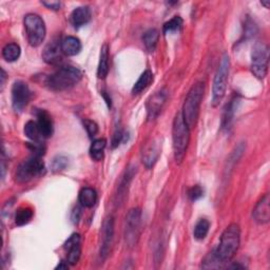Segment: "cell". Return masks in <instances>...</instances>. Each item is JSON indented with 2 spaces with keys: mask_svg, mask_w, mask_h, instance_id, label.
<instances>
[{
  "mask_svg": "<svg viewBox=\"0 0 270 270\" xmlns=\"http://www.w3.org/2000/svg\"><path fill=\"white\" fill-rule=\"evenodd\" d=\"M209 228H210V223L209 221H207L206 219H201L199 220L196 225H195V227H194V231H193V235H194V238L198 241L200 240H204L208 232H209Z\"/></svg>",
  "mask_w": 270,
  "mask_h": 270,
  "instance_id": "cell-28",
  "label": "cell"
},
{
  "mask_svg": "<svg viewBox=\"0 0 270 270\" xmlns=\"http://www.w3.org/2000/svg\"><path fill=\"white\" fill-rule=\"evenodd\" d=\"M24 24L29 43L32 47H39L44 40L47 32L42 18L37 14L30 13L25 16Z\"/></svg>",
  "mask_w": 270,
  "mask_h": 270,
  "instance_id": "cell-6",
  "label": "cell"
},
{
  "mask_svg": "<svg viewBox=\"0 0 270 270\" xmlns=\"http://www.w3.org/2000/svg\"><path fill=\"white\" fill-rule=\"evenodd\" d=\"M166 99H167V93L165 91L157 92L149 99L147 104V111H148V117L150 119H153L154 117L159 115Z\"/></svg>",
  "mask_w": 270,
  "mask_h": 270,
  "instance_id": "cell-14",
  "label": "cell"
},
{
  "mask_svg": "<svg viewBox=\"0 0 270 270\" xmlns=\"http://www.w3.org/2000/svg\"><path fill=\"white\" fill-rule=\"evenodd\" d=\"M63 248L66 252V263L70 265H76L82 255L81 235L78 233L72 234L70 238L65 241Z\"/></svg>",
  "mask_w": 270,
  "mask_h": 270,
  "instance_id": "cell-11",
  "label": "cell"
},
{
  "mask_svg": "<svg viewBox=\"0 0 270 270\" xmlns=\"http://www.w3.org/2000/svg\"><path fill=\"white\" fill-rule=\"evenodd\" d=\"M202 195H204V190L199 185H195L188 190V197L192 201L199 199Z\"/></svg>",
  "mask_w": 270,
  "mask_h": 270,
  "instance_id": "cell-34",
  "label": "cell"
},
{
  "mask_svg": "<svg viewBox=\"0 0 270 270\" xmlns=\"http://www.w3.org/2000/svg\"><path fill=\"white\" fill-rule=\"evenodd\" d=\"M62 54L66 56H75L82 51L81 40L74 36H68L60 42Z\"/></svg>",
  "mask_w": 270,
  "mask_h": 270,
  "instance_id": "cell-18",
  "label": "cell"
},
{
  "mask_svg": "<svg viewBox=\"0 0 270 270\" xmlns=\"http://www.w3.org/2000/svg\"><path fill=\"white\" fill-rule=\"evenodd\" d=\"M85 123V127H86V130L89 134V137L90 138H93L95 137V135L97 134L98 132V126H97V123L93 120H90V119H86L84 121Z\"/></svg>",
  "mask_w": 270,
  "mask_h": 270,
  "instance_id": "cell-35",
  "label": "cell"
},
{
  "mask_svg": "<svg viewBox=\"0 0 270 270\" xmlns=\"http://www.w3.org/2000/svg\"><path fill=\"white\" fill-rule=\"evenodd\" d=\"M70 19L74 28H81L91 19V11L88 7H78L72 12Z\"/></svg>",
  "mask_w": 270,
  "mask_h": 270,
  "instance_id": "cell-17",
  "label": "cell"
},
{
  "mask_svg": "<svg viewBox=\"0 0 270 270\" xmlns=\"http://www.w3.org/2000/svg\"><path fill=\"white\" fill-rule=\"evenodd\" d=\"M20 53L21 50L17 43H9L3 50L4 58L9 62L16 61L19 58Z\"/></svg>",
  "mask_w": 270,
  "mask_h": 270,
  "instance_id": "cell-27",
  "label": "cell"
},
{
  "mask_svg": "<svg viewBox=\"0 0 270 270\" xmlns=\"http://www.w3.org/2000/svg\"><path fill=\"white\" fill-rule=\"evenodd\" d=\"M106 146H107V141L105 139H98L92 143L91 148H90V155H91V159L93 161L100 162L101 160H103Z\"/></svg>",
  "mask_w": 270,
  "mask_h": 270,
  "instance_id": "cell-24",
  "label": "cell"
},
{
  "mask_svg": "<svg viewBox=\"0 0 270 270\" xmlns=\"http://www.w3.org/2000/svg\"><path fill=\"white\" fill-rule=\"evenodd\" d=\"M82 78L83 73L80 69L72 65H66L60 68L48 77L47 86L53 91H63L77 85Z\"/></svg>",
  "mask_w": 270,
  "mask_h": 270,
  "instance_id": "cell-4",
  "label": "cell"
},
{
  "mask_svg": "<svg viewBox=\"0 0 270 270\" xmlns=\"http://www.w3.org/2000/svg\"><path fill=\"white\" fill-rule=\"evenodd\" d=\"M28 147L35 156L40 157L46 152V147H44V145L41 142H33L32 144L28 143Z\"/></svg>",
  "mask_w": 270,
  "mask_h": 270,
  "instance_id": "cell-33",
  "label": "cell"
},
{
  "mask_svg": "<svg viewBox=\"0 0 270 270\" xmlns=\"http://www.w3.org/2000/svg\"><path fill=\"white\" fill-rule=\"evenodd\" d=\"M103 242H101L100 247V257L105 260L110 252V248L112 245V241H113L114 235V220L112 217L106 219L103 225Z\"/></svg>",
  "mask_w": 270,
  "mask_h": 270,
  "instance_id": "cell-12",
  "label": "cell"
},
{
  "mask_svg": "<svg viewBox=\"0 0 270 270\" xmlns=\"http://www.w3.org/2000/svg\"><path fill=\"white\" fill-rule=\"evenodd\" d=\"M31 90L24 82H15L12 88V106L16 112L24 110L31 100Z\"/></svg>",
  "mask_w": 270,
  "mask_h": 270,
  "instance_id": "cell-10",
  "label": "cell"
},
{
  "mask_svg": "<svg viewBox=\"0 0 270 270\" xmlns=\"http://www.w3.org/2000/svg\"><path fill=\"white\" fill-rule=\"evenodd\" d=\"M235 101L236 98H233L230 100V103L227 105L226 109L224 111V115H223V128L224 129H228L231 125L233 116H234V112H235Z\"/></svg>",
  "mask_w": 270,
  "mask_h": 270,
  "instance_id": "cell-30",
  "label": "cell"
},
{
  "mask_svg": "<svg viewBox=\"0 0 270 270\" xmlns=\"http://www.w3.org/2000/svg\"><path fill=\"white\" fill-rule=\"evenodd\" d=\"M69 165V160L68 157L63 155H57L52 162V169L54 172H59L64 170V169Z\"/></svg>",
  "mask_w": 270,
  "mask_h": 270,
  "instance_id": "cell-32",
  "label": "cell"
},
{
  "mask_svg": "<svg viewBox=\"0 0 270 270\" xmlns=\"http://www.w3.org/2000/svg\"><path fill=\"white\" fill-rule=\"evenodd\" d=\"M261 4H262L263 6H265L267 9H268V8H269V6H270V2H269V0H268V2H262Z\"/></svg>",
  "mask_w": 270,
  "mask_h": 270,
  "instance_id": "cell-41",
  "label": "cell"
},
{
  "mask_svg": "<svg viewBox=\"0 0 270 270\" xmlns=\"http://www.w3.org/2000/svg\"><path fill=\"white\" fill-rule=\"evenodd\" d=\"M42 5L46 6L48 9L54 10V11H57L60 8V3L58 2H43Z\"/></svg>",
  "mask_w": 270,
  "mask_h": 270,
  "instance_id": "cell-37",
  "label": "cell"
},
{
  "mask_svg": "<svg viewBox=\"0 0 270 270\" xmlns=\"http://www.w3.org/2000/svg\"><path fill=\"white\" fill-rule=\"evenodd\" d=\"M204 92H205L204 83L198 82L191 87L186 96L182 110V115L190 130L195 126L196 120L198 118L199 108L202 97H204Z\"/></svg>",
  "mask_w": 270,
  "mask_h": 270,
  "instance_id": "cell-2",
  "label": "cell"
},
{
  "mask_svg": "<svg viewBox=\"0 0 270 270\" xmlns=\"http://www.w3.org/2000/svg\"><path fill=\"white\" fill-rule=\"evenodd\" d=\"M241 243V229L238 224H231L222 233L220 244L213 250L221 266L230 262L238 251Z\"/></svg>",
  "mask_w": 270,
  "mask_h": 270,
  "instance_id": "cell-1",
  "label": "cell"
},
{
  "mask_svg": "<svg viewBox=\"0 0 270 270\" xmlns=\"http://www.w3.org/2000/svg\"><path fill=\"white\" fill-rule=\"evenodd\" d=\"M134 176V168H129L125 176L122 177L121 179V183L119 185V188H118V192H117V202H122L123 200H125L126 198V195L128 193V188H129V185L132 181V178Z\"/></svg>",
  "mask_w": 270,
  "mask_h": 270,
  "instance_id": "cell-23",
  "label": "cell"
},
{
  "mask_svg": "<svg viewBox=\"0 0 270 270\" xmlns=\"http://www.w3.org/2000/svg\"><path fill=\"white\" fill-rule=\"evenodd\" d=\"M78 200L81 205L85 208H92L97 201V193L93 188L85 187L81 190L80 195H78Z\"/></svg>",
  "mask_w": 270,
  "mask_h": 270,
  "instance_id": "cell-21",
  "label": "cell"
},
{
  "mask_svg": "<svg viewBox=\"0 0 270 270\" xmlns=\"http://www.w3.org/2000/svg\"><path fill=\"white\" fill-rule=\"evenodd\" d=\"M172 140L174 159L177 164H181L185 159L190 142V129L184 120L182 112H178L173 120Z\"/></svg>",
  "mask_w": 270,
  "mask_h": 270,
  "instance_id": "cell-3",
  "label": "cell"
},
{
  "mask_svg": "<svg viewBox=\"0 0 270 270\" xmlns=\"http://www.w3.org/2000/svg\"><path fill=\"white\" fill-rule=\"evenodd\" d=\"M2 73H3V75H2V87H4L5 86V81H6V72H5L4 69L2 70Z\"/></svg>",
  "mask_w": 270,
  "mask_h": 270,
  "instance_id": "cell-39",
  "label": "cell"
},
{
  "mask_svg": "<svg viewBox=\"0 0 270 270\" xmlns=\"http://www.w3.org/2000/svg\"><path fill=\"white\" fill-rule=\"evenodd\" d=\"M251 71L260 80L267 75L268 71V47L263 42H256L251 52Z\"/></svg>",
  "mask_w": 270,
  "mask_h": 270,
  "instance_id": "cell-8",
  "label": "cell"
},
{
  "mask_svg": "<svg viewBox=\"0 0 270 270\" xmlns=\"http://www.w3.org/2000/svg\"><path fill=\"white\" fill-rule=\"evenodd\" d=\"M80 215H81L80 208L74 209V211H73V217H72V220H73L74 223H78V220H80Z\"/></svg>",
  "mask_w": 270,
  "mask_h": 270,
  "instance_id": "cell-38",
  "label": "cell"
},
{
  "mask_svg": "<svg viewBox=\"0 0 270 270\" xmlns=\"http://www.w3.org/2000/svg\"><path fill=\"white\" fill-rule=\"evenodd\" d=\"M25 134L33 142H41V140L44 139L37 121H28L25 125Z\"/></svg>",
  "mask_w": 270,
  "mask_h": 270,
  "instance_id": "cell-26",
  "label": "cell"
},
{
  "mask_svg": "<svg viewBox=\"0 0 270 270\" xmlns=\"http://www.w3.org/2000/svg\"><path fill=\"white\" fill-rule=\"evenodd\" d=\"M46 171L43 161L39 156L34 155L28 161L22 163L16 171V179L19 183H27L34 177L42 175Z\"/></svg>",
  "mask_w": 270,
  "mask_h": 270,
  "instance_id": "cell-7",
  "label": "cell"
},
{
  "mask_svg": "<svg viewBox=\"0 0 270 270\" xmlns=\"http://www.w3.org/2000/svg\"><path fill=\"white\" fill-rule=\"evenodd\" d=\"M159 37L160 33L157 30L150 29L146 31L143 35V43L145 44L146 49L149 52H153L157 46V42H159Z\"/></svg>",
  "mask_w": 270,
  "mask_h": 270,
  "instance_id": "cell-25",
  "label": "cell"
},
{
  "mask_svg": "<svg viewBox=\"0 0 270 270\" xmlns=\"http://www.w3.org/2000/svg\"><path fill=\"white\" fill-rule=\"evenodd\" d=\"M33 218V211L31 208L24 207L17 210L15 216V223L17 226H24V225L28 224Z\"/></svg>",
  "mask_w": 270,
  "mask_h": 270,
  "instance_id": "cell-29",
  "label": "cell"
},
{
  "mask_svg": "<svg viewBox=\"0 0 270 270\" xmlns=\"http://www.w3.org/2000/svg\"><path fill=\"white\" fill-rule=\"evenodd\" d=\"M108 74H109V46L107 43H105L100 50L97 76L100 80H105Z\"/></svg>",
  "mask_w": 270,
  "mask_h": 270,
  "instance_id": "cell-20",
  "label": "cell"
},
{
  "mask_svg": "<svg viewBox=\"0 0 270 270\" xmlns=\"http://www.w3.org/2000/svg\"><path fill=\"white\" fill-rule=\"evenodd\" d=\"M37 123L44 139H49L53 134V120L51 115L44 110H38L36 112Z\"/></svg>",
  "mask_w": 270,
  "mask_h": 270,
  "instance_id": "cell-15",
  "label": "cell"
},
{
  "mask_svg": "<svg viewBox=\"0 0 270 270\" xmlns=\"http://www.w3.org/2000/svg\"><path fill=\"white\" fill-rule=\"evenodd\" d=\"M61 48L56 42H51L44 48L42 52V58L49 64H58L61 60Z\"/></svg>",
  "mask_w": 270,
  "mask_h": 270,
  "instance_id": "cell-16",
  "label": "cell"
},
{
  "mask_svg": "<svg viewBox=\"0 0 270 270\" xmlns=\"http://www.w3.org/2000/svg\"><path fill=\"white\" fill-rule=\"evenodd\" d=\"M230 70V58L228 54H224L218 71L215 76L212 88V106L218 107L226 93Z\"/></svg>",
  "mask_w": 270,
  "mask_h": 270,
  "instance_id": "cell-5",
  "label": "cell"
},
{
  "mask_svg": "<svg viewBox=\"0 0 270 270\" xmlns=\"http://www.w3.org/2000/svg\"><path fill=\"white\" fill-rule=\"evenodd\" d=\"M142 211L140 208L131 209L126 218V243L128 246L133 247L138 244L141 234Z\"/></svg>",
  "mask_w": 270,
  "mask_h": 270,
  "instance_id": "cell-9",
  "label": "cell"
},
{
  "mask_svg": "<svg viewBox=\"0 0 270 270\" xmlns=\"http://www.w3.org/2000/svg\"><path fill=\"white\" fill-rule=\"evenodd\" d=\"M123 137H125V133H123L120 129L116 130L114 135H113V138H112V147L113 148H116L119 146V144L122 142L123 140Z\"/></svg>",
  "mask_w": 270,
  "mask_h": 270,
  "instance_id": "cell-36",
  "label": "cell"
},
{
  "mask_svg": "<svg viewBox=\"0 0 270 270\" xmlns=\"http://www.w3.org/2000/svg\"><path fill=\"white\" fill-rule=\"evenodd\" d=\"M61 269V268H63V269H65V268H68V264L66 265H63V262L60 264V265H58L57 267H56V269Z\"/></svg>",
  "mask_w": 270,
  "mask_h": 270,
  "instance_id": "cell-40",
  "label": "cell"
},
{
  "mask_svg": "<svg viewBox=\"0 0 270 270\" xmlns=\"http://www.w3.org/2000/svg\"><path fill=\"white\" fill-rule=\"evenodd\" d=\"M152 82H153V73L150 70H146L141 75V77L139 78L138 82L135 83V85L133 86L132 93L134 95L141 94L144 91V90H146L151 85Z\"/></svg>",
  "mask_w": 270,
  "mask_h": 270,
  "instance_id": "cell-22",
  "label": "cell"
},
{
  "mask_svg": "<svg viewBox=\"0 0 270 270\" xmlns=\"http://www.w3.org/2000/svg\"><path fill=\"white\" fill-rule=\"evenodd\" d=\"M159 155H160L159 145L155 143H150L146 146L145 151L143 152V163L147 168H151L156 163L157 159H159Z\"/></svg>",
  "mask_w": 270,
  "mask_h": 270,
  "instance_id": "cell-19",
  "label": "cell"
},
{
  "mask_svg": "<svg viewBox=\"0 0 270 270\" xmlns=\"http://www.w3.org/2000/svg\"><path fill=\"white\" fill-rule=\"evenodd\" d=\"M183 24H184V21H183L182 17L175 16L172 19H170V20L166 22V24L164 25V28H163V32H164V34H166V35H167V34L175 33V32H177V31H179L182 29Z\"/></svg>",
  "mask_w": 270,
  "mask_h": 270,
  "instance_id": "cell-31",
  "label": "cell"
},
{
  "mask_svg": "<svg viewBox=\"0 0 270 270\" xmlns=\"http://www.w3.org/2000/svg\"><path fill=\"white\" fill-rule=\"evenodd\" d=\"M270 198L268 194H265L261 200L257 202L253 210V219L258 224H267L270 220Z\"/></svg>",
  "mask_w": 270,
  "mask_h": 270,
  "instance_id": "cell-13",
  "label": "cell"
}]
</instances>
